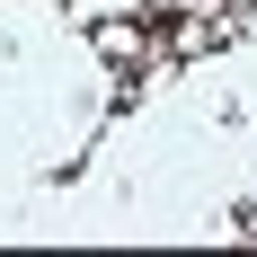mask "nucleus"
Wrapping results in <instances>:
<instances>
[{
    "label": "nucleus",
    "mask_w": 257,
    "mask_h": 257,
    "mask_svg": "<svg viewBox=\"0 0 257 257\" xmlns=\"http://www.w3.org/2000/svg\"><path fill=\"white\" fill-rule=\"evenodd\" d=\"M98 53H106V62H142V27H115V18H106L98 27Z\"/></svg>",
    "instance_id": "obj_1"
}]
</instances>
